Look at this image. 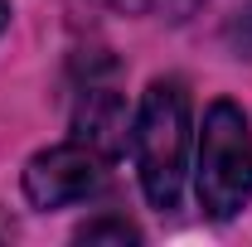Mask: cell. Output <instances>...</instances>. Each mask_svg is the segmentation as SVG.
Segmentation results:
<instances>
[{
  "label": "cell",
  "instance_id": "obj_2",
  "mask_svg": "<svg viewBox=\"0 0 252 247\" xmlns=\"http://www.w3.org/2000/svg\"><path fill=\"white\" fill-rule=\"evenodd\" d=\"M194 189L209 218H233L243 214V204H252V126L243 107L228 97H219L204 112Z\"/></svg>",
  "mask_w": 252,
  "mask_h": 247
},
{
  "label": "cell",
  "instance_id": "obj_4",
  "mask_svg": "<svg viewBox=\"0 0 252 247\" xmlns=\"http://www.w3.org/2000/svg\"><path fill=\"white\" fill-rule=\"evenodd\" d=\"M112 78H117L112 59H88V78H83L78 107H73V141L93 146L107 160H117L131 146V112Z\"/></svg>",
  "mask_w": 252,
  "mask_h": 247
},
{
  "label": "cell",
  "instance_id": "obj_5",
  "mask_svg": "<svg viewBox=\"0 0 252 247\" xmlns=\"http://www.w3.org/2000/svg\"><path fill=\"white\" fill-rule=\"evenodd\" d=\"M73 238H78V243H141V228H136V223H126V218H93V223H83V228H78V233H73Z\"/></svg>",
  "mask_w": 252,
  "mask_h": 247
},
{
  "label": "cell",
  "instance_id": "obj_1",
  "mask_svg": "<svg viewBox=\"0 0 252 247\" xmlns=\"http://www.w3.org/2000/svg\"><path fill=\"white\" fill-rule=\"evenodd\" d=\"M131 155L156 209H175L189 170V97L175 78H156L131 122Z\"/></svg>",
  "mask_w": 252,
  "mask_h": 247
},
{
  "label": "cell",
  "instance_id": "obj_6",
  "mask_svg": "<svg viewBox=\"0 0 252 247\" xmlns=\"http://www.w3.org/2000/svg\"><path fill=\"white\" fill-rule=\"evenodd\" d=\"M228 44H233L238 54H252V0L233 15V25H228Z\"/></svg>",
  "mask_w": 252,
  "mask_h": 247
},
{
  "label": "cell",
  "instance_id": "obj_3",
  "mask_svg": "<svg viewBox=\"0 0 252 247\" xmlns=\"http://www.w3.org/2000/svg\"><path fill=\"white\" fill-rule=\"evenodd\" d=\"M102 189H107V155H97L83 141L49 146V151H39L25 165V199H30L34 209L88 204Z\"/></svg>",
  "mask_w": 252,
  "mask_h": 247
},
{
  "label": "cell",
  "instance_id": "obj_7",
  "mask_svg": "<svg viewBox=\"0 0 252 247\" xmlns=\"http://www.w3.org/2000/svg\"><path fill=\"white\" fill-rule=\"evenodd\" d=\"M5 25H10V0H0V34H5Z\"/></svg>",
  "mask_w": 252,
  "mask_h": 247
}]
</instances>
